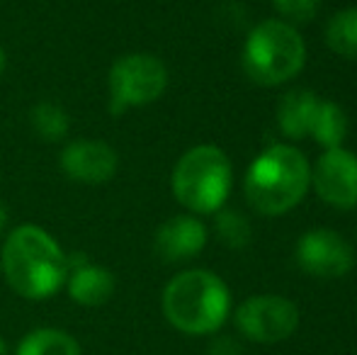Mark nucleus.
<instances>
[{"instance_id":"ddd939ff","label":"nucleus","mask_w":357,"mask_h":355,"mask_svg":"<svg viewBox=\"0 0 357 355\" xmlns=\"http://www.w3.org/2000/svg\"><path fill=\"white\" fill-rule=\"evenodd\" d=\"M319 95L306 88H294L282 95L278 105V124L289 139H301L309 134L311 119H314Z\"/></svg>"},{"instance_id":"dca6fc26","label":"nucleus","mask_w":357,"mask_h":355,"mask_svg":"<svg viewBox=\"0 0 357 355\" xmlns=\"http://www.w3.org/2000/svg\"><path fill=\"white\" fill-rule=\"evenodd\" d=\"M309 134L324 149L343 146V139L348 134V117L340 109V105H335L333 100H319L314 119H311Z\"/></svg>"},{"instance_id":"9d476101","label":"nucleus","mask_w":357,"mask_h":355,"mask_svg":"<svg viewBox=\"0 0 357 355\" xmlns=\"http://www.w3.org/2000/svg\"><path fill=\"white\" fill-rule=\"evenodd\" d=\"M311 185L331 207H357V156L343 146L326 149V153L311 168Z\"/></svg>"},{"instance_id":"6e6552de","label":"nucleus","mask_w":357,"mask_h":355,"mask_svg":"<svg viewBox=\"0 0 357 355\" xmlns=\"http://www.w3.org/2000/svg\"><path fill=\"white\" fill-rule=\"evenodd\" d=\"M296 263L311 278H345L355 266V251L333 229H311L301 234L294 248Z\"/></svg>"},{"instance_id":"6ab92c4d","label":"nucleus","mask_w":357,"mask_h":355,"mask_svg":"<svg viewBox=\"0 0 357 355\" xmlns=\"http://www.w3.org/2000/svg\"><path fill=\"white\" fill-rule=\"evenodd\" d=\"M321 0H273L275 10L289 24H306L319 15Z\"/></svg>"},{"instance_id":"1a4fd4ad","label":"nucleus","mask_w":357,"mask_h":355,"mask_svg":"<svg viewBox=\"0 0 357 355\" xmlns=\"http://www.w3.org/2000/svg\"><path fill=\"white\" fill-rule=\"evenodd\" d=\"M59 168L71 183L105 185L117 176L119 153L112 144L102 142V139H71L61 146Z\"/></svg>"},{"instance_id":"f3484780","label":"nucleus","mask_w":357,"mask_h":355,"mask_svg":"<svg viewBox=\"0 0 357 355\" xmlns=\"http://www.w3.org/2000/svg\"><path fill=\"white\" fill-rule=\"evenodd\" d=\"M326 42L338 56L357 59V8L340 10L328 20Z\"/></svg>"},{"instance_id":"423d86ee","label":"nucleus","mask_w":357,"mask_h":355,"mask_svg":"<svg viewBox=\"0 0 357 355\" xmlns=\"http://www.w3.org/2000/svg\"><path fill=\"white\" fill-rule=\"evenodd\" d=\"M168 66L155 54L132 52L112 61L107 71V109L112 117L149 107L168 90Z\"/></svg>"},{"instance_id":"4be33fe9","label":"nucleus","mask_w":357,"mask_h":355,"mask_svg":"<svg viewBox=\"0 0 357 355\" xmlns=\"http://www.w3.org/2000/svg\"><path fill=\"white\" fill-rule=\"evenodd\" d=\"M5 68H8V54H5V49L0 47V76L5 73Z\"/></svg>"},{"instance_id":"39448f33","label":"nucleus","mask_w":357,"mask_h":355,"mask_svg":"<svg viewBox=\"0 0 357 355\" xmlns=\"http://www.w3.org/2000/svg\"><path fill=\"white\" fill-rule=\"evenodd\" d=\"M241 61L253 83L280 86L304 68L306 44L294 24L284 20H265L250 29Z\"/></svg>"},{"instance_id":"f257e3e1","label":"nucleus","mask_w":357,"mask_h":355,"mask_svg":"<svg viewBox=\"0 0 357 355\" xmlns=\"http://www.w3.org/2000/svg\"><path fill=\"white\" fill-rule=\"evenodd\" d=\"M0 270L15 294L29 302H44L63 289L68 253L44 227L20 224L3 239Z\"/></svg>"},{"instance_id":"0eeeda50","label":"nucleus","mask_w":357,"mask_h":355,"mask_svg":"<svg viewBox=\"0 0 357 355\" xmlns=\"http://www.w3.org/2000/svg\"><path fill=\"white\" fill-rule=\"evenodd\" d=\"M299 307L280 294H253L234 314L236 328L248 341L280 343L299 328Z\"/></svg>"},{"instance_id":"aec40b11","label":"nucleus","mask_w":357,"mask_h":355,"mask_svg":"<svg viewBox=\"0 0 357 355\" xmlns=\"http://www.w3.org/2000/svg\"><path fill=\"white\" fill-rule=\"evenodd\" d=\"M209 355H245V351L234 341V338L221 336L209 346Z\"/></svg>"},{"instance_id":"20e7f679","label":"nucleus","mask_w":357,"mask_h":355,"mask_svg":"<svg viewBox=\"0 0 357 355\" xmlns=\"http://www.w3.org/2000/svg\"><path fill=\"white\" fill-rule=\"evenodd\" d=\"M234 183L231 158L214 144H197L178 158L170 176L173 197L190 214H214L226 204Z\"/></svg>"},{"instance_id":"f03ea898","label":"nucleus","mask_w":357,"mask_h":355,"mask_svg":"<svg viewBox=\"0 0 357 355\" xmlns=\"http://www.w3.org/2000/svg\"><path fill=\"white\" fill-rule=\"evenodd\" d=\"M160 312L185 336H209L231 314V289L207 268H190L173 275L160 294Z\"/></svg>"},{"instance_id":"2eb2a0df","label":"nucleus","mask_w":357,"mask_h":355,"mask_svg":"<svg viewBox=\"0 0 357 355\" xmlns=\"http://www.w3.org/2000/svg\"><path fill=\"white\" fill-rule=\"evenodd\" d=\"M29 127L42 142L61 144L71 134V114L54 100H39L29 109Z\"/></svg>"},{"instance_id":"4468645a","label":"nucleus","mask_w":357,"mask_h":355,"mask_svg":"<svg viewBox=\"0 0 357 355\" xmlns=\"http://www.w3.org/2000/svg\"><path fill=\"white\" fill-rule=\"evenodd\" d=\"M13 355H83V348L66 328L37 326L20 338Z\"/></svg>"},{"instance_id":"412c9836","label":"nucleus","mask_w":357,"mask_h":355,"mask_svg":"<svg viewBox=\"0 0 357 355\" xmlns=\"http://www.w3.org/2000/svg\"><path fill=\"white\" fill-rule=\"evenodd\" d=\"M5 229H8V207L0 202V236L5 234Z\"/></svg>"},{"instance_id":"7ed1b4c3","label":"nucleus","mask_w":357,"mask_h":355,"mask_svg":"<svg viewBox=\"0 0 357 355\" xmlns=\"http://www.w3.org/2000/svg\"><path fill=\"white\" fill-rule=\"evenodd\" d=\"M311 185L306 156L289 144H273L258 153L245 173V197L258 214L278 217L304 199Z\"/></svg>"},{"instance_id":"9b49d317","label":"nucleus","mask_w":357,"mask_h":355,"mask_svg":"<svg viewBox=\"0 0 357 355\" xmlns=\"http://www.w3.org/2000/svg\"><path fill=\"white\" fill-rule=\"evenodd\" d=\"M207 227L197 214H175L153 234V251L165 263H185L207 246Z\"/></svg>"},{"instance_id":"5701e85b","label":"nucleus","mask_w":357,"mask_h":355,"mask_svg":"<svg viewBox=\"0 0 357 355\" xmlns=\"http://www.w3.org/2000/svg\"><path fill=\"white\" fill-rule=\"evenodd\" d=\"M0 355H10V348H8V343L3 341V336H0Z\"/></svg>"},{"instance_id":"f8f14e48","label":"nucleus","mask_w":357,"mask_h":355,"mask_svg":"<svg viewBox=\"0 0 357 355\" xmlns=\"http://www.w3.org/2000/svg\"><path fill=\"white\" fill-rule=\"evenodd\" d=\"M68 299L78 307H102L117 292V278L109 268L90 261L85 253L68 256V273L63 282Z\"/></svg>"},{"instance_id":"a211bd4d","label":"nucleus","mask_w":357,"mask_h":355,"mask_svg":"<svg viewBox=\"0 0 357 355\" xmlns=\"http://www.w3.org/2000/svg\"><path fill=\"white\" fill-rule=\"evenodd\" d=\"M214 232L219 236V241L226 248H234V251L245 248L250 243V239H253V229H250V222L245 219V214L229 207H221L219 212H214Z\"/></svg>"}]
</instances>
